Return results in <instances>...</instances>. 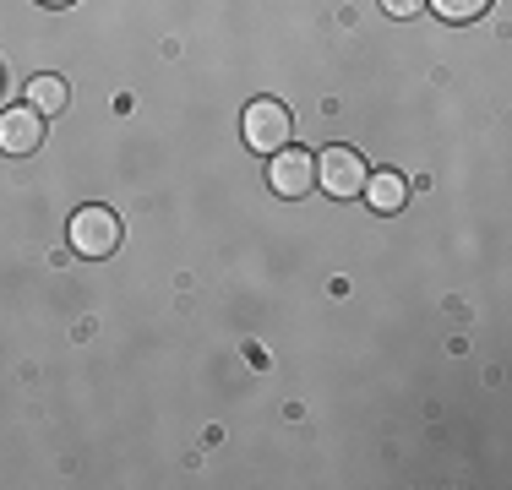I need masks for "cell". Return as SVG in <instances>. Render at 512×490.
I'll return each instance as SVG.
<instances>
[{
	"label": "cell",
	"mask_w": 512,
	"mask_h": 490,
	"mask_svg": "<svg viewBox=\"0 0 512 490\" xmlns=\"http://www.w3.org/2000/svg\"><path fill=\"white\" fill-rule=\"evenodd\" d=\"M66 240H71V251H77V256H88V262H104V256L120 251V218L109 213V207L88 202V207H77V213H71Z\"/></svg>",
	"instance_id": "cell-1"
},
{
	"label": "cell",
	"mask_w": 512,
	"mask_h": 490,
	"mask_svg": "<svg viewBox=\"0 0 512 490\" xmlns=\"http://www.w3.org/2000/svg\"><path fill=\"white\" fill-rule=\"evenodd\" d=\"M240 131H246V147H251V153H267V158H273L278 147H289V137H295V115H289L278 98H256V104H246Z\"/></svg>",
	"instance_id": "cell-2"
},
{
	"label": "cell",
	"mask_w": 512,
	"mask_h": 490,
	"mask_svg": "<svg viewBox=\"0 0 512 490\" xmlns=\"http://www.w3.org/2000/svg\"><path fill=\"white\" fill-rule=\"evenodd\" d=\"M365 158L355 153V147H327V153H316V186H322L327 196H338V202H349V196L365 191Z\"/></svg>",
	"instance_id": "cell-3"
},
{
	"label": "cell",
	"mask_w": 512,
	"mask_h": 490,
	"mask_svg": "<svg viewBox=\"0 0 512 490\" xmlns=\"http://www.w3.org/2000/svg\"><path fill=\"white\" fill-rule=\"evenodd\" d=\"M44 147V115L33 104L0 109V153L6 158H33Z\"/></svg>",
	"instance_id": "cell-4"
},
{
	"label": "cell",
	"mask_w": 512,
	"mask_h": 490,
	"mask_svg": "<svg viewBox=\"0 0 512 490\" xmlns=\"http://www.w3.org/2000/svg\"><path fill=\"white\" fill-rule=\"evenodd\" d=\"M267 186L289 202H300L306 191H316V153L306 147H278L273 153V169H267Z\"/></svg>",
	"instance_id": "cell-5"
},
{
	"label": "cell",
	"mask_w": 512,
	"mask_h": 490,
	"mask_svg": "<svg viewBox=\"0 0 512 490\" xmlns=\"http://www.w3.org/2000/svg\"><path fill=\"white\" fill-rule=\"evenodd\" d=\"M365 202L376 207V213H398V207L409 202V180L398 175V169H376V175H365Z\"/></svg>",
	"instance_id": "cell-6"
},
{
	"label": "cell",
	"mask_w": 512,
	"mask_h": 490,
	"mask_svg": "<svg viewBox=\"0 0 512 490\" xmlns=\"http://www.w3.org/2000/svg\"><path fill=\"white\" fill-rule=\"evenodd\" d=\"M28 104L39 109L44 120H50V115H60V109L71 104V88H66L60 77H50V71H39V77L28 82Z\"/></svg>",
	"instance_id": "cell-7"
},
{
	"label": "cell",
	"mask_w": 512,
	"mask_h": 490,
	"mask_svg": "<svg viewBox=\"0 0 512 490\" xmlns=\"http://www.w3.org/2000/svg\"><path fill=\"white\" fill-rule=\"evenodd\" d=\"M442 22H480L491 11V0H425Z\"/></svg>",
	"instance_id": "cell-8"
},
{
	"label": "cell",
	"mask_w": 512,
	"mask_h": 490,
	"mask_svg": "<svg viewBox=\"0 0 512 490\" xmlns=\"http://www.w3.org/2000/svg\"><path fill=\"white\" fill-rule=\"evenodd\" d=\"M382 11H387V17H398V22H404V17H420V11H425V0H382Z\"/></svg>",
	"instance_id": "cell-9"
},
{
	"label": "cell",
	"mask_w": 512,
	"mask_h": 490,
	"mask_svg": "<svg viewBox=\"0 0 512 490\" xmlns=\"http://www.w3.org/2000/svg\"><path fill=\"white\" fill-rule=\"evenodd\" d=\"M44 6H71V0H44Z\"/></svg>",
	"instance_id": "cell-10"
}]
</instances>
